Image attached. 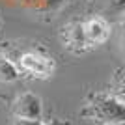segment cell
Wrapping results in <instances>:
<instances>
[{"mask_svg":"<svg viewBox=\"0 0 125 125\" xmlns=\"http://www.w3.org/2000/svg\"><path fill=\"white\" fill-rule=\"evenodd\" d=\"M84 22V32H86V39L90 43V49H95L106 43V39L110 37V22L104 17H90Z\"/></svg>","mask_w":125,"mask_h":125,"instance_id":"cell-5","label":"cell"},{"mask_svg":"<svg viewBox=\"0 0 125 125\" xmlns=\"http://www.w3.org/2000/svg\"><path fill=\"white\" fill-rule=\"evenodd\" d=\"M60 39H62L63 47L73 54H84V52L92 51L88 39H86L84 22H69V24H65L60 32Z\"/></svg>","mask_w":125,"mask_h":125,"instance_id":"cell-3","label":"cell"},{"mask_svg":"<svg viewBox=\"0 0 125 125\" xmlns=\"http://www.w3.org/2000/svg\"><path fill=\"white\" fill-rule=\"evenodd\" d=\"M106 11L116 15V17H121L125 13V0H108Z\"/></svg>","mask_w":125,"mask_h":125,"instance_id":"cell-8","label":"cell"},{"mask_svg":"<svg viewBox=\"0 0 125 125\" xmlns=\"http://www.w3.org/2000/svg\"><path fill=\"white\" fill-rule=\"evenodd\" d=\"M65 4V0H39V8L45 11H56Z\"/></svg>","mask_w":125,"mask_h":125,"instance_id":"cell-9","label":"cell"},{"mask_svg":"<svg viewBox=\"0 0 125 125\" xmlns=\"http://www.w3.org/2000/svg\"><path fill=\"white\" fill-rule=\"evenodd\" d=\"M82 116L92 118L106 125H123L125 123V103L116 95L95 94L92 95L90 103L82 110Z\"/></svg>","mask_w":125,"mask_h":125,"instance_id":"cell-1","label":"cell"},{"mask_svg":"<svg viewBox=\"0 0 125 125\" xmlns=\"http://www.w3.org/2000/svg\"><path fill=\"white\" fill-rule=\"evenodd\" d=\"M11 114L13 118H19V120H39L43 114L41 99L32 92L17 95L11 104Z\"/></svg>","mask_w":125,"mask_h":125,"instance_id":"cell-4","label":"cell"},{"mask_svg":"<svg viewBox=\"0 0 125 125\" xmlns=\"http://www.w3.org/2000/svg\"><path fill=\"white\" fill-rule=\"evenodd\" d=\"M121 28H123V30H125V13H123V15H121Z\"/></svg>","mask_w":125,"mask_h":125,"instance_id":"cell-12","label":"cell"},{"mask_svg":"<svg viewBox=\"0 0 125 125\" xmlns=\"http://www.w3.org/2000/svg\"><path fill=\"white\" fill-rule=\"evenodd\" d=\"M13 125H71L69 121H63V120H58V118H54V120H19V118H15L13 120Z\"/></svg>","mask_w":125,"mask_h":125,"instance_id":"cell-7","label":"cell"},{"mask_svg":"<svg viewBox=\"0 0 125 125\" xmlns=\"http://www.w3.org/2000/svg\"><path fill=\"white\" fill-rule=\"evenodd\" d=\"M19 71L32 78L47 80L54 75L56 71V62L52 56H47L39 51H24L21 56L17 58Z\"/></svg>","mask_w":125,"mask_h":125,"instance_id":"cell-2","label":"cell"},{"mask_svg":"<svg viewBox=\"0 0 125 125\" xmlns=\"http://www.w3.org/2000/svg\"><path fill=\"white\" fill-rule=\"evenodd\" d=\"M19 65L0 56V82H15L19 78Z\"/></svg>","mask_w":125,"mask_h":125,"instance_id":"cell-6","label":"cell"},{"mask_svg":"<svg viewBox=\"0 0 125 125\" xmlns=\"http://www.w3.org/2000/svg\"><path fill=\"white\" fill-rule=\"evenodd\" d=\"M120 47H121V52L125 56V30L121 28V36H120Z\"/></svg>","mask_w":125,"mask_h":125,"instance_id":"cell-11","label":"cell"},{"mask_svg":"<svg viewBox=\"0 0 125 125\" xmlns=\"http://www.w3.org/2000/svg\"><path fill=\"white\" fill-rule=\"evenodd\" d=\"M114 95L125 103V77L121 78L120 82H118V88H116V94H114Z\"/></svg>","mask_w":125,"mask_h":125,"instance_id":"cell-10","label":"cell"}]
</instances>
